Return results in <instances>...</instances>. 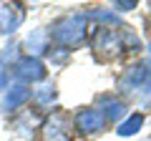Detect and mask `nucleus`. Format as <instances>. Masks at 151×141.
<instances>
[{"label":"nucleus","instance_id":"obj_1","mask_svg":"<svg viewBox=\"0 0 151 141\" xmlns=\"http://www.w3.org/2000/svg\"><path fill=\"white\" fill-rule=\"evenodd\" d=\"M48 35L65 50L76 48V45H81L83 40H86V35H88V15L73 13V15L58 18V20L50 25Z\"/></svg>","mask_w":151,"mask_h":141},{"label":"nucleus","instance_id":"obj_6","mask_svg":"<svg viewBox=\"0 0 151 141\" xmlns=\"http://www.w3.org/2000/svg\"><path fill=\"white\" fill-rule=\"evenodd\" d=\"M146 73H149V65L146 63H134L119 76V88L124 93H139L144 88V81H146Z\"/></svg>","mask_w":151,"mask_h":141},{"label":"nucleus","instance_id":"obj_2","mask_svg":"<svg viewBox=\"0 0 151 141\" xmlns=\"http://www.w3.org/2000/svg\"><path fill=\"white\" fill-rule=\"evenodd\" d=\"M124 50V25L121 28H93V53L98 60H113Z\"/></svg>","mask_w":151,"mask_h":141},{"label":"nucleus","instance_id":"obj_15","mask_svg":"<svg viewBox=\"0 0 151 141\" xmlns=\"http://www.w3.org/2000/svg\"><path fill=\"white\" fill-rule=\"evenodd\" d=\"M111 8H116V10L126 13V10H134V8H136V3H111Z\"/></svg>","mask_w":151,"mask_h":141},{"label":"nucleus","instance_id":"obj_13","mask_svg":"<svg viewBox=\"0 0 151 141\" xmlns=\"http://www.w3.org/2000/svg\"><path fill=\"white\" fill-rule=\"evenodd\" d=\"M146 65H149V73H146L144 88H141V98H144V103H151V48H149V60H146Z\"/></svg>","mask_w":151,"mask_h":141},{"label":"nucleus","instance_id":"obj_8","mask_svg":"<svg viewBox=\"0 0 151 141\" xmlns=\"http://www.w3.org/2000/svg\"><path fill=\"white\" fill-rule=\"evenodd\" d=\"M93 109L101 111V116L106 119V124H108V121H111V124H116L121 116H126V103L121 101V98L111 96V93H106V96H98Z\"/></svg>","mask_w":151,"mask_h":141},{"label":"nucleus","instance_id":"obj_12","mask_svg":"<svg viewBox=\"0 0 151 141\" xmlns=\"http://www.w3.org/2000/svg\"><path fill=\"white\" fill-rule=\"evenodd\" d=\"M141 126H144V114H131L129 119L119 126V136H134V134L141 131Z\"/></svg>","mask_w":151,"mask_h":141},{"label":"nucleus","instance_id":"obj_11","mask_svg":"<svg viewBox=\"0 0 151 141\" xmlns=\"http://www.w3.org/2000/svg\"><path fill=\"white\" fill-rule=\"evenodd\" d=\"M28 48L33 50V53H43V50H48L50 45H48V30H43V28H40V30H33L30 35H28Z\"/></svg>","mask_w":151,"mask_h":141},{"label":"nucleus","instance_id":"obj_10","mask_svg":"<svg viewBox=\"0 0 151 141\" xmlns=\"http://www.w3.org/2000/svg\"><path fill=\"white\" fill-rule=\"evenodd\" d=\"M55 98H58L55 86H40V88L33 91V101H35L40 109H50V106H55Z\"/></svg>","mask_w":151,"mask_h":141},{"label":"nucleus","instance_id":"obj_9","mask_svg":"<svg viewBox=\"0 0 151 141\" xmlns=\"http://www.w3.org/2000/svg\"><path fill=\"white\" fill-rule=\"evenodd\" d=\"M28 101H30V88H28L25 83H13V86H8V91H5L3 111H5V114L18 111V109H23Z\"/></svg>","mask_w":151,"mask_h":141},{"label":"nucleus","instance_id":"obj_7","mask_svg":"<svg viewBox=\"0 0 151 141\" xmlns=\"http://www.w3.org/2000/svg\"><path fill=\"white\" fill-rule=\"evenodd\" d=\"M25 18V8L18 3H3L0 5V35H10L20 28Z\"/></svg>","mask_w":151,"mask_h":141},{"label":"nucleus","instance_id":"obj_3","mask_svg":"<svg viewBox=\"0 0 151 141\" xmlns=\"http://www.w3.org/2000/svg\"><path fill=\"white\" fill-rule=\"evenodd\" d=\"M43 141H70V119L63 111H53L40 124Z\"/></svg>","mask_w":151,"mask_h":141},{"label":"nucleus","instance_id":"obj_14","mask_svg":"<svg viewBox=\"0 0 151 141\" xmlns=\"http://www.w3.org/2000/svg\"><path fill=\"white\" fill-rule=\"evenodd\" d=\"M45 53H48V58L53 60V63H58V65L70 58V50H65V48H48Z\"/></svg>","mask_w":151,"mask_h":141},{"label":"nucleus","instance_id":"obj_5","mask_svg":"<svg viewBox=\"0 0 151 141\" xmlns=\"http://www.w3.org/2000/svg\"><path fill=\"white\" fill-rule=\"evenodd\" d=\"M73 126L81 131L83 136H91V134H98V131L106 129V119L101 116V111L88 106V109H81L78 114L73 116Z\"/></svg>","mask_w":151,"mask_h":141},{"label":"nucleus","instance_id":"obj_4","mask_svg":"<svg viewBox=\"0 0 151 141\" xmlns=\"http://www.w3.org/2000/svg\"><path fill=\"white\" fill-rule=\"evenodd\" d=\"M13 73H15V78L20 83L28 86V83H38L45 78V65L35 55H23V58H18L13 63Z\"/></svg>","mask_w":151,"mask_h":141}]
</instances>
